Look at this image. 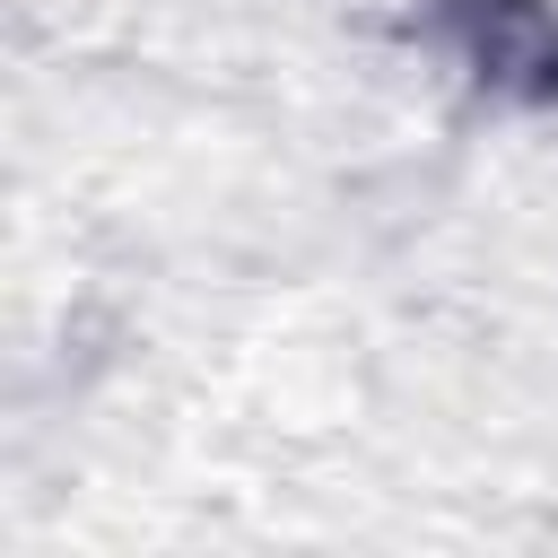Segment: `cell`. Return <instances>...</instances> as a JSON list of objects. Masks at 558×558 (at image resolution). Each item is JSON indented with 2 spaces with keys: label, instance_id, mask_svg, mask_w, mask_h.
I'll return each instance as SVG.
<instances>
[{
  "label": "cell",
  "instance_id": "1",
  "mask_svg": "<svg viewBox=\"0 0 558 558\" xmlns=\"http://www.w3.org/2000/svg\"><path fill=\"white\" fill-rule=\"evenodd\" d=\"M436 35L497 105H558V9L549 0H436Z\"/></svg>",
  "mask_w": 558,
  "mask_h": 558
}]
</instances>
